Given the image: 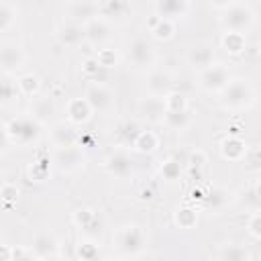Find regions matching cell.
I'll return each instance as SVG.
<instances>
[{
  "label": "cell",
  "instance_id": "1",
  "mask_svg": "<svg viewBox=\"0 0 261 261\" xmlns=\"http://www.w3.org/2000/svg\"><path fill=\"white\" fill-rule=\"evenodd\" d=\"M255 100V90L247 80H234L228 82L222 90H220V102L224 108L228 110H241V108H249Z\"/></svg>",
  "mask_w": 261,
  "mask_h": 261
},
{
  "label": "cell",
  "instance_id": "2",
  "mask_svg": "<svg viewBox=\"0 0 261 261\" xmlns=\"http://www.w3.org/2000/svg\"><path fill=\"white\" fill-rule=\"evenodd\" d=\"M222 27L226 31H234V33H247L253 24H255V12L247 6V4H230L224 8V14L220 18Z\"/></svg>",
  "mask_w": 261,
  "mask_h": 261
},
{
  "label": "cell",
  "instance_id": "3",
  "mask_svg": "<svg viewBox=\"0 0 261 261\" xmlns=\"http://www.w3.org/2000/svg\"><path fill=\"white\" fill-rule=\"evenodd\" d=\"M6 133H8L10 141H16L18 145H27V143H33L39 139L41 124L33 116H20V118H12L6 124Z\"/></svg>",
  "mask_w": 261,
  "mask_h": 261
},
{
  "label": "cell",
  "instance_id": "4",
  "mask_svg": "<svg viewBox=\"0 0 261 261\" xmlns=\"http://www.w3.org/2000/svg\"><path fill=\"white\" fill-rule=\"evenodd\" d=\"M116 247L124 255H137L145 247V232L137 224H126L116 232Z\"/></svg>",
  "mask_w": 261,
  "mask_h": 261
},
{
  "label": "cell",
  "instance_id": "5",
  "mask_svg": "<svg viewBox=\"0 0 261 261\" xmlns=\"http://www.w3.org/2000/svg\"><path fill=\"white\" fill-rule=\"evenodd\" d=\"M228 82H230V73L224 63H210L200 71V86L206 92H220Z\"/></svg>",
  "mask_w": 261,
  "mask_h": 261
},
{
  "label": "cell",
  "instance_id": "6",
  "mask_svg": "<svg viewBox=\"0 0 261 261\" xmlns=\"http://www.w3.org/2000/svg\"><path fill=\"white\" fill-rule=\"evenodd\" d=\"M128 59L133 61L135 67L139 69H147L155 63V49L151 47L149 41L145 39H135L128 45Z\"/></svg>",
  "mask_w": 261,
  "mask_h": 261
},
{
  "label": "cell",
  "instance_id": "7",
  "mask_svg": "<svg viewBox=\"0 0 261 261\" xmlns=\"http://www.w3.org/2000/svg\"><path fill=\"white\" fill-rule=\"evenodd\" d=\"M24 63V53L16 43H2L0 45V69L4 73H12L20 69Z\"/></svg>",
  "mask_w": 261,
  "mask_h": 261
},
{
  "label": "cell",
  "instance_id": "8",
  "mask_svg": "<svg viewBox=\"0 0 261 261\" xmlns=\"http://www.w3.org/2000/svg\"><path fill=\"white\" fill-rule=\"evenodd\" d=\"M86 102L90 104V108L92 110H98V112H106V110H110V106H112V92L106 88V86H102L100 82H96V84H92L88 90H86Z\"/></svg>",
  "mask_w": 261,
  "mask_h": 261
},
{
  "label": "cell",
  "instance_id": "9",
  "mask_svg": "<svg viewBox=\"0 0 261 261\" xmlns=\"http://www.w3.org/2000/svg\"><path fill=\"white\" fill-rule=\"evenodd\" d=\"M110 39V24L108 20H104L102 16L100 18H92L84 24V41L92 43V45H104L106 41Z\"/></svg>",
  "mask_w": 261,
  "mask_h": 261
},
{
  "label": "cell",
  "instance_id": "10",
  "mask_svg": "<svg viewBox=\"0 0 261 261\" xmlns=\"http://www.w3.org/2000/svg\"><path fill=\"white\" fill-rule=\"evenodd\" d=\"M147 90L149 96L165 98L169 92H173V77L163 69H155L147 75Z\"/></svg>",
  "mask_w": 261,
  "mask_h": 261
},
{
  "label": "cell",
  "instance_id": "11",
  "mask_svg": "<svg viewBox=\"0 0 261 261\" xmlns=\"http://www.w3.org/2000/svg\"><path fill=\"white\" fill-rule=\"evenodd\" d=\"M55 163L61 171H73L84 163V153L77 145L59 147L57 153H55Z\"/></svg>",
  "mask_w": 261,
  "mask_h": 261
},
{
  "label": "cell",
  "instance_id": "12",
  "mask_svg": "<svg viewBox=\"0 0 261 261\" xmlns=\"http://www.w3.org/2000/svg\"><path fill=\"white\" fill-rule=\"evenodd\" d=\"M106 169H108V173L114 175V177H128V175L133 173L135 165H133V159H130L128 153L116 151V153H112V155L106 159Z\"/></svg>",
  "mask_w": 261,
  "mask_h": 261
},
{
  "label": "cell",
  "instance_id": "13",
  "mask_svg": "<svg viewBox=\"0 0 261 261\" xmlns=\"http://www.w3.org/2000/svg\"><path fill=\"white\" fill-rule=\"evenodd\" d=\"M57 249H59V243L53 234H37L33 245H31V253L39 259H47V257H57Z\"/></svg>",
  "mask_w": 261,
  "mask_h": 261
},
{
  "label": "cell",
  "instance_id": "14",
  "mask_svg": "<svg viewBox=\"0 0 261 261\" xmlns=\"http://www.w3.org/2000/svg\"><path fill=\"white\" fill-rule=\"evenodd\" d=\"M188 10V2L186 0H155V12L159 18H179L184 16Z\"/></svg>",
  "mask_w": 261,
  "mask_h": 261
},
{
  "label": "cell",
  "instance_id": "15",
  "mask_svg": "<svg viewBox=\"0 0 261 261\" xmlns=\"http://www.w3.org/2000/svg\"><path fill=\"white\" fill-rule=\"evenodd\" d=\"M163 124L169 128V130H186L192 122V116H190V110L188 106L186 108H177V110H169L165 108L163 112Z\"/></svg>",
  "mask_w": 261,
  "mask_h": 261
},
{
  "label": "cell",
  "instance_id": "16",
  "mask_svg": "<svg viewBox=\"0 0 261 261\" xmlns=\"http://www.w3.org/2000/svg\"><path fill=\"white\" fill-rule=\"evenodd\" d=\"M212 61H214V53H212V47H208V45H196V47H192L188 51V63L194 69H200L202 71Z\"/></svg>",
  "mask_w": 261,
  "mask_h": 261
},
{
  "label": "cell",
  "instance_id": "17",
  "mask_svg": "<svg viewBox=\"0 0 261 261\" xmlns=\"http://www.w3.org/2000/svg\"><path fill=\"white\" fill-rule=\"evenodd\" d=\"M94 16H98V6H96L94 2H90V0L71 2V6H69V18H71L73 22H80V20L88 22V20H92Z\"/></svg>",
  "mask_w": 261,
  "mask_h": 261
},
{
  "label": "cell",
  "instance_id": "18",
  "mask_svg": "<svg viewBox=\"0 0 261 261\" xmlns=\"http://www.w3.org/2000/svg\"><path fill=\"white\" fill-rule=\"evenodd\" d=\"M98 12L104 20H122L128 12V4L124 0H104L98 6Z\"/></svg>",
  "mask_w": 261,
  "mask_h": 261
},
{
  "label": "cell",
  "instance_id": "19",
  "mask_svg": "<svg viewBox=\"0 0 261 261\" xmlns=\"http://www.w3.org/2000/svg\"><path fill=\"white\" fill-rule=\"evenodd\" d=\"M139 112L147 120H161L163 118V112H165V102H163V98L149 96V98H145L139 104Z\"/></svg>",
  "mask_w": 261,
  "mask_h": 261
},
{
  "label": "cell",
  "instance_id": "20",
  "mask_svg": "<svg viewBox=\"0 0 261 261\" xmlns=\"http://www.w3.org/2000/svg\"><path fill=\"white\" fill-rule=\"evenodd\" d=\"M59 41L65 45V47H75L84 41V27L80 22H65L61 29H59Z\"/></svg>",
  "mask_w": 261,
  "mask_h": 261
},
{
  "label": "cell",
  "instance_id": "21",
  "mask_svg": "<svg viewBox=\"0 0 261 261\" xmlns=\"http://www.w3.org/2000/svg\"><path fill=\"white\" fill-rule=\"evenodd\" d=\"M90 114H92V108L86 102V98H73V100H69V104H67V118L71 122L82 124V122H86L90 118Z\"/></svg>",
  "mask_w": 261,
  "mask_h": 261
},
{
  "label": "cell",
  "instance_id": "22",
  "mask_svg": "<svg viewBox=\"0 0 261 261\" xmlns=\"http://www.w3.org/2000/svg\"><path fill=\"white\" fill-rule=\"evenodd\" d=\"M51 139H53V143H55L57 147H69V145H75V143H77V133H75V128H71L69 124L59 122V124L53 126Z\"/></svg>",
  "mask_w": 261,
  "mask_h": 261
},
{
  "label": "cell",
  "instance_id": "23",
  "mask_svg": "<svg viewBox=\"0 0 261 261\" xmlns=\"http://www.w3.org/2000/svg\"><path fill=\"white\" fill-rule=\"evenodd\" d=\"M73 220L80 228H84L86 232H92V234H100V220H98V214L94 210H77L73 214Z\"/></svg>",
  "mask_w": 261,
  "mask_h": 261
},
{
  "label": "cell",
  "instance_id": "24",
  "mask_svg": "<svg viewBox=\"0 0 261 261\" xmlns=\"http://www.w3.org/2000/svg\"><path fill=\"white\" fill-rule=\"evenodd\" d=\"M220 153H222V157L228 159V161H239V159L247 153V147H245V143H243L241 139H237V137H226V139L220 143Z\"/></svg>",
  "mask_w": 261,
  "mask_h": 261
},
{
  "label": "cell",
  "instance_id": "25",
  "mask_svg": "<svg viewBox=\"0 0 261 261\" xmlns=\"http://www.w3.org/2000/svg\"><path fill=\"white\" fill-rule=\"evenodd\" d=\"M226 202H228V192L224 190V188H212L206 196H204V208L206 210H212V212H216V210H222L224 206H226Z\"/></svg>",
  "mask_w": 261,
  "mask_h": 261
},
{
  "label": "cell",
  "instance_id": "26",
  "mask_svg": "<svg viewBox=\"0 0 261 261\" xmlns=\"http://www.w3.org/2000/svg\"><path fill=\"white\" fill-rule=\"evenodd\" d=\"M222 47L230 53V55H239L245 51L247 41H245V33H234V31H226L222 37Z\"/></svg>",
  "mask_w": 261,
  "mask_h": 261
},
{
  "label": "cell",
  "instance_id": "27",
  "mask_svg": "<svg viewBox=\"0 0 261 261\" xmlns=\"http://www.w3.org/2000/svg\"><path fill=\"white\" fill-rule=\"evenodd\" d=\"M141 130H143V128H141V124H139L137 120H126V122H122V124L118 126V139H120L122 145L133 147V143L137 141V137H139Z\"/></svg>",
  "mask_w": 261,
  "mask_h": 261
},
{
  "label": "cell",
  "instance_id": "28",
  "mask_svg": "<svg viewBox=\"0 0 261 261\" xmlns=\"http://www.w3.org/2000/svg\"><path fill=\"white\" fill-rule=\"evenodd\" d=\"M218 259H224V261H247V259H251V255L241 245H224L218 251Z\"/></svg>",
  "mask_w": 261,
  "mask_h": 261
},
{
  "label": "cell",
  "instance_id": "29",
  "mask_svg": "<svg viewBox=\"0 0 261 261\" xmlns=\"http://www.w3.org/2000/svg\"><path fill=\"white\" fill-rule=\"evenodd\" d=\"M157 137H155V133H151V130H141L139 133V137H137V141L133 143V147L139 151V153H153L155 149H157Z\"/></svg>",
  "mask_w": 261,
  "mask_h": 261
},
{
  "label": "cell",
  "instance_id": "30",
  "mask_svg": "<svg viewBox=\"0 0 261 261\" xmlns=\"http://www.w3.org/2000/svg\"><path fill=\"white\" fill-rule=\"evenodd\" d=\"M16 88H18V92H22L24 96H37L41 84H39V77H37V75H33V73H24V75L18 77Z\"/></svg>",
  "mask_w": 261,
  "mask_h": 261
},
{
  "label": "cell",
  "instance_id": "31",
  "mask_svg": "<svg viewBox=\"0 0 261 261\" xmlns=\"http://www.w3.org/2000/svg\"><path fill=\"white\" fill-rule=\"evenodd\" d=\"M241 204L251 210V212H257L261 208V196H259V188L257 186H251V188H245L243 192V198H241Z\"/></svg>",
  "mask_w": 261,
  "mask_h": 261
},
{
  "label": "cell",
  "instance_id": "32",
  "mask_svg": "<svg viewBox=\"0 0 261 261\" xmlns=\"http://www.w3.org/2000/svg\"><path fill=\"white\" fill-rule=\"evenodd\" d=\"M151 33H153L155 39H159V41H167V39L173 37V22L167 20V18H157V22L153 24Z\"/></svg>",
  "mask_w": 261,
  "mask_h": 261
},
{
  "label": "cell",
  "instance_id": "33",
  "mask_svg": "<svg viewBox=\"0 0 261 261\" xmlns=\"http://www.w3.org/2000/svg\"><path fill=\"white\" fill-rule=\"evenodd\" d=\"M175 222H177L181 228H192V226H196V222H198V214H196V210H192V208H181V210H177V214H175Z\"/></svg>",
  "mask_w": 261,
  "mask_h": 261
},
{
  "label": "cell",
  "instance_id": "34",
  "mask_svg": "<svg viewBox=\"0 0 261 261\" xmlns=\"http://www.w3.org/2000/svg\"><path fill=\"white\" fill-rule=\"evenodd\" d=\"M84 71H86V75L92 77L94 82H102V73L106 71V67H102V65L96 61V57H92V59H88V61L84 63Z\"/></svg>",
  "mask_w": 261,
  "mask_h": 261
},
{
  "label": "cell",
  "instance_id": "35",
  "mask_svg": "<svg viewBox=\"0 0 261 261\" xmlns=\"http://www.w3.org/2000/svg\"><path fill=\"white\" fill-rule=\"evenodd\" d=\"M14 8L12 6H8L6 2H0V31H6V29H10L12 27V22H14Z\"/></svg>",
  "mask_w": 261,
  "mask_h": 261
},
{
  "label": "cell",
  "instance_id": "36",
  "mask_svg": "<svg viewBox=\"0 0 261 261\" xmlns=\"http://www.w3.org/2000/svg\"><path fill=\"white\" fill-rule=\"evenodd\" d=\"M161 175L163 179L167 181H175L179 177V163L175 159H167L163 165H161Z\"/></svg>",
  "mask_w": 261,
  "mask_h": 261
},
{
  "label": "cell",
  "instance_id": "37",
  "mask_svg": "<svg viewBox=\"0 0 261 261\" xmlns=\"http://www.w3.org/2000/svg\"><path fill=\"white\" fill-rule=\"evenodd\" d=\"M16 92H18L16 84H12L10 80H0V104L10 102L16 96Z\"/></svg>",
  "mask_w": 261,
  "mask_h": 261
},
{
  "label": "cell",
  "instance_id": "38",
  "mask_svg": "<svg viewBox=\"0 0 261 261\" xmlns=\"http://www.w3.org/2000/svg\"><path fill=\"white\" fill-rule=\"evenodd\" d=\"M116 53L112 51V49H100L98 51V55H96V61L102 65V67H106V69H110V67H114L116 65Z\"/></svg>",
  "mask_w": 261,
  "mask_h": 261
},
{
  "label": "cell",
  "instance_id": "39",
  "mask_svg": "<svg viewBox=\"0 0 261 261\" xmlns=\"http://www.w3.org/2000/svg\"><path fill=\"white\" fill-rule=\"evenodd\" d=\"M163 102H165V108H169V110L186 108V98H184L181 94H175V92H169V94L163 98Z\"/></svg>",
  "mask_w": 261,
  "mask_h": 261
},
{
  "label": "cell",
  "instance_id": "40",
  "mask_svg": "<svg viewBox=\"0 0 261 261\" xmlns=\"http://www.w3.org/2000/svg\"><path fill=\"white\" fill-rule=\"evenodd\" d=\"M249 234L259 241L261 239V212H251V218H249Z\"/></svg>",
  "mask_w": 261,
  "mask_h": 261
},
{
  "label": "cell",
  "instance_id": "41",
  "mask_svg": "<svg viewBox=\"0 0 261 261\" xmlns=\"http://www.w3.org/2000/svg\"><path fill=\"white\" fill-rule=\"evenodd\" d=\"M31 110H33V114H37V116H45V114L53 112V104H51V100L41 98V100H37V102L33 104Z\"/></svg>",
  "mask_w": 261,
  "mask_h": 261
},
{
  "label": "cell",
  "instance_id": "42",
  "mask_svg": "<svg viewBox=\"0 0 261 261\" xmlns=\"http://www.w3.org/2000/svg\"><path fill=\"white\" fill-rule=\"evenodd\" d=\"M77 255H80L82 259H94V257L98 255V249H96V245H92V243H82V245L77 247Z\"/></svg>",
  "mask_w": 261,
  "mask_h": 261
},
{
  "label": "cell",
  "instance_id": "43",
  "mask_svg": "<svg viewBox=\"0 0 261 261\" xmlns=\"http://www.w3.org/2000/svg\"><path fill=\"white\" fill-rule=\"evenodd\" d=\"M0 196H2V200L12 202V200H16V198H18V188H16L14 184H4V186H2V190H0Z\"/></svg>",
  "mask_w": 261,
  "mask_h": 261
},
{
  "label": "cell",
  "instance_id": "44",
  "mask_svg": "<svg viewBox=\"0 0 261 261\" xmlns=\"http://www.w3.org/2000/svg\"><path fill=\"white\" fill-rule=\"evenodd\" d=\"M202 165H204V153H202V151L192 153V155H190V167H192V169H194V167L200 169Z\"/></svg>",
  "mask_w": 261,
  "mask_h": 261
},
{
  "label": "cell",
  "instance_id": "45",
  "mask_svg": "<svg viewBox=\"0 0 261 261\" xmlns=\"http://www.w3.org/2000/svg\"><path fill=\"white\" fill-rule=\"evenodd\" d=\"M8 143H10V137L6 133V124H0V153L8 147Z\"/></svg>",
  "mask_w": 261,
  "mask_h": 261
},
{
  "label": "cell",
  "instance_id": "46",
  "mask_svg": "<svg viewBox=\"0 0 261 261\" xmlns=\"http://www.w3.org/2000/svg\"><path fill=\"white\" fill-rule=\"evenodd\" d=\"M210 4L216 6V8H226V6L234 4V0H210Z\"/></svg>",
  "mask_w": 261,
  "mask_h": 261
},
{
  "label": "cell",
  "instance_id": "47",
  "mask_svg": "<svg viewBox=\"0 0 261 261\" xmlns=\"http://www.w3.org/2000/svg\"><path fill=\"white\" fill-rule=\"evenodd\" d=\"M10 257H12V251L6 245H0V259H10Z\"/></svg>",
  "mask_w": 261,
  "mask_h": 261
}]
</instances>
